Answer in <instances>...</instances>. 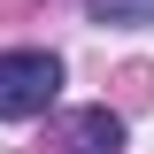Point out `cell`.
Wrapping results in <instances>:
<instances>
[{"label": "cell", "mask_w": 154, "mask_h": 154, "mask_svg": "<svg viewBox=\"0 0 154 154\" xmlns=\"http://www.w3.org/2000/svg\"><path fill=\"white\" fill-rule=\"evenodd\" d=\"M62 100V54L46 46H8L0 54V123H31Z\"/></svg>", "instance_id": "cell-1"}, {"label": "cell", "mask_w": 154, "mask_h": 154, "mask_svg": "<svg viewBox=\"0 0 154 154\" xmlns=\"http://www.w3.org/2000/svg\"><path fill=\"white\" fill-rule=\"evenodd\" d=\"M62 146H69V154H123V116H108V108H77L69 123H62Z\"/></svg>", "instance_id": "cell-2"}, {"label": "cell", "mask_w": 154, "mask_h": 154, "mask_svg": "<svg viewBox=\"0 0 154 154\" xmlns=\"http://www.w3.org/2000/svg\"><path fill=\"white\" fill-rule=\"evenodd\" d=\"M85 16L108 31H154V0H85Z\"/></svg>", "instance_id": "cell-3"}]
</instances>
